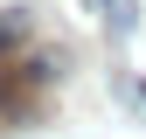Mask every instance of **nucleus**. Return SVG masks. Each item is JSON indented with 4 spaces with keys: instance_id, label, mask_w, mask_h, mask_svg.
<instances>
[{
    "instance_id": "f257e3e1",
    "label": "nucleus",
    "mask_w": 146,
    "mask_h": 139,
    "mask_svg": "<svg viewBox=\"0 0 146 139\" xmlns=\"http://www.w3.org/2000/svg\"><path fill=\"white\" fill-rule=\"evenodd\" d=\"M21 35H28L21 14H0V56H7V49H21Z\"/></svg>"
},
{
    "instance_id": "f03ea898",
    "label": "nucleus",
    "mask_w": 146,
    "mask_h": 139,
    "mask_svg": "<svg viewBox=\"0 0 146 139\" xmlns=\"http://www.w3.org/2000/svg\"><path fill=\"white\" fill-rule=\"evenodd\" d=\"M14 118H21V91H14V83H0V132H7Z\"/></svg>"
},
{
    "instance_id": "7ed1b4c3",
    "label": "nucleus",
    "mask_w": 146,
    "mask_h": 139,
    "mask_svg": "<svg viewBox=\"0 0 146 139\" xmlns=\"http://www.w3.org/2000/svg\"><path fill=\"white\" fill-rule=\"evenodd\" d=\"M90 7H98V14H104V28H111V35L125 28V0H90Z\"/></svg>"
},
{
    "instance_id": "20e7f679",
    "label": "nucleus",
    "mask_w": 146,
    "mask_h": 139,
    "mask_svg": "<svg viewBox=\"0 0 146 139\" xmlns=\"http://www.w3.org/2000/svg\"><path fill=\"white\" fill-rule=\"evenodd\" d=\"M132 97H139V104H146V83H132Z\"/></svg>"
}]
</instances>
